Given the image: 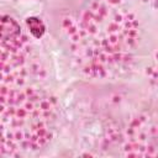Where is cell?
<instances>
[{"mask_svg": "<svg viewBox=\"0 0 158 158\" xmlns=\"http://www.w3.org/2000/svg\"><path fill=\"white\" fill-rule=\"evenodd\" d=\"M75 68L89 79H114L127 72L139 43V21L123 0H91L62 20Z\"/></svg>", "mask_w": 158, "mask_h": 158, "instance_id": "obj_1", "label": "cell"}, {"mask_svg": "<svg viewBox=\"0 0 158 158\" xmlns=\"http://www.w3.org/2000/svg\"><path fill=\"white\" fill-rule=\"evenodd\" d=\"M0 156L44 148L54 132L56 99L37 85L0 86Z\"/></svg>", "mask_w": 158, "mask_h": 158, "instance_id": "obj_2", "label": "cell"}, {"mask_svg": "<svg viewBox=\"0 0 158 158\" xmlns=\"http://www.w3.org/2000/svg\"><path fill=\"white\" fill-rule=\"evenodd\" d=\"M0 86L32 85L46 75L44 67L33 52L30 37L17 20L1 16L0 30Z\"/></svg>", "mask_w": 158, "mask_h": 158, "instance_id": "obj_3", "label": "cell"}, {"mask_svg": "<svg viewBox=\"0 0 158 158\" xmlns=\"http://www.w3.org/2000/svg\"><path fill=\"white\" fill-rule=\"evenodd\" d=\"M126 157H158V122L138 114L131 118L122 135Z\"/></svg>", "mask_w": 158, "mask_h": 158, "instance_id": "obj_4", "label": "cell"}, {"mask_svg": "<svg viewBox=\"0 0 158 158\" xmlns=\"http://www.w3.org/2000/svg\"><path fill=\"white\" fill-rule=\"evenodd\" d=\"M26 25H27V28H28L30 33L36 38L42 37V35L46 31V27H44L43 22L37 17H28L26 20Z\"/></svg>", "mask_w": 158, "mask_h": 158, "instance_id": "obj_5", "label": "cell"}, {"mask_svg": "<svg viewBox=\"0 0 158 158\" xmlns=\"http://www.w3.org/2000/svg\"><path fill=\"white\" fill-rule=\"evenodd\" d=\"M147 78L149 84L158 90V51L154 54V58L151 63V65L147 68Z\"/></svg>", "mask_w": 158, "mask_h": 158, "instance_id": "obj_6", "label": "cell"}, {"mask_svg": "<svg viewBox=\"0 0 158 158\" xmlns=\"http://www.w3.org/2000/svg\"><path fill=\"white\" fill-rule=\"evenodd\" d=\"M156 1V7H158V0H154Z\"/></svg>", "mask_w": 158, "mask_h": 158, "instance_id": "obj_7", "label": "cell"}]
</instances>
